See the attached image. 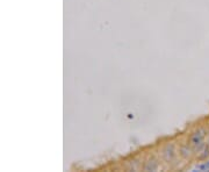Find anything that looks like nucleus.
Returning a JSON list of instances; mask_svg holds the SVG:
<instances>
[{
	"mask_svg": "<svg viewBox=\"0 0 209 172\" xmlns=\"http://www.w3.org/2000/svg\"><path fill=\"white\" fill-rule=\"evenodd\" d=\"M177 154H178L177 144L174 142H169L162 149V159L165 163H172L177 157Z\"/></svg>",
	"mask_w": 209,
	"mask_h": 172,
	"instance_id": "obj_1",
	"label": "nucleus"
},
{
	"mask_svg": "<svg viewBox=\"0 0 209 172\" xmlns=\"http://www.w3.org/2000/svg\"><path fill=\"white\" fill-rule=\"evenodd\" d=\"M158 169H159V161L153 156L149 157L143 164V170L144 171H157Z\"/></svg>",
	"mask_w": 209,
	"mask_h": 172,
	"instance_id": "obj_3",
	"label": "nucleus"
},
{
	"mask_svg": "<svg viewBox=\"0 0 209 172\" xmlns=\"http://www.w3.org/2000/svg\"><path fill=\"white\" fill-rule=\"evenodd\" d=\"M193 148H192V145L191 144H186V143H182V144H180L179 145V148H178V154H179V156L181 157V158H189L191 156H192V154H193Z\"/></svg>",
	"mask_w": 209,
	"mask_h": 172,
	"instance_id": "obj_4",
	"label": "nucleus"
},
{
	"mask_svg": "<svg viewBox=\"0 0 209 172\" xmlns=\"http://www.w3.org/2000/svg\"><path fill=\"white\" fill-rule=\"evenodd\" d=\"M207 135V130L206 128H203V127H199L198 129H195L194 132L191 134L189 136V144L192 145V148H196V147H199L200 144H202L205 143V137Z\"/></svg>",
	"mask_w": 209,
	"mask_h": 172,
	"instance_id": "obj_2",
	"label": "nucleus"
},
{
	"mask_svg": "<svg viewBox=\"0 0 209 172\" xmlns=\"http://www.w3.org/2000/svg\"><path fill=\"white\" fill-rule=\"evenodd\" d=\"M208 156H209V147H208V148H205L203 154L201 155V157H202V158H206V157H208Z\"/></svg>",
	"mask_w": 209,
	"mask_h": 172,
	"instance_id": "obj_7",
	"label": "nucleus"
},
{
	"mask_svg": "<svg viewBox=\"0 0 209 172\" xmlns=\"http://www.w3.org/2000/svg\"><path fill=\"white\" fill-rule=\"evenodd\" d=\"M141 168H143V166H142V162L139 158H132L127 163V169L130 171H137Z\"/></svg>",
	"mask_w": 209,
	"mask_h": 172,
	"instance_id": "obj_5",
	"label": "nucleus"
},
{
	"mask_svg": "<svg viewBox=\"0 0 209 172\" xmlns=\"http://www.w3.org/2000/svg\"><path fill=\"white\" fill-rule=\"evenodd\" d=\"M196 170H199V171H207L209 170V161L206 163H202V164H200V165L196 166Z\"/></svg>",
	"mask_w": 209,
	"mask_h": 172,
	"instance_id": "obj_6",
	"label": "nucleus"
}]
</instances>
